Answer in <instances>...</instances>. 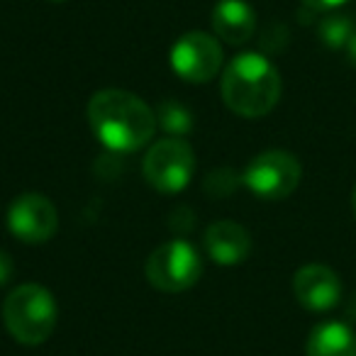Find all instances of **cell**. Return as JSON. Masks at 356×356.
I'll use <instances>...</instances> for the list:
<instances>
[{"mask_svg":"<svg viewBox=\"0 0 356 356\" xmlns=\"http://www.w3.org/2000/svg\"><path fill=\"white\" fill-rule=\"evenodd\" d=\"M281 76L261 54H239L222 74V100L242 118H264L281 100Z\"/></svg>","mask_w":356,"mask_h":356,"instance_id":"obj_2","label":"cell"},{"mask_svg":"<svg viewBox=\"0 0 356 356\" xmlns=\"http://www.w3.org/2000/svg\"><path fill=\"white\" fill-rule=\"evenodd\" d=\"M351 210H354V215H356V188H354V193H351Z\"/></svg>","mask_w":356,"mask_h":356,"instance_id":"obj_18","label":"cell"},{"mask_svg":"<svg viewBox=\"0 0 356 356\" xmlns=\"http://www.w3.org/2000/svg\"><path fill=\"white\" fill-rule=\"evenodd\" d=\"M307 356H356V337L344 322H322L307 337Z\"/></svg>","mask_w":356,"mask_h":356,"instance_id":"obj_12","label":"cell"},{"mask_svg":"<svg viewBox=\"0 0 356 356\" xmlns=\"http://www.w3.org/2000/svg\"><path fill=\"white\" fill-rule=\"evenodd\" d=\"M302 176L300 161L293 154L271 149L249 161L244 168L242 181L257 198L261 200H283L298 188Z\"/></svg>","mask_w":356,"mask_h":356,"instance_id":"obj_6","label":"cell"},{"mask_svg":"<svg viewBox=\"0 0 356 356\" xmlns=\"http://www.w3.org/2000/svg\"><path fill=\"white\" fill-rule=\"evenodd\" d=\"M3 320L17 341L27 346L42 344L56 327L54 296L40 283H22L3 302Z\"/></svg>","mask_w":356,"mask_h":356,"instance_id":"obj_3","label":"cell"},{"mask_svg":"<svg viewBox=\"0 0 356 356\" xmlns=\"http://www.w3.org/2000/svg\"><path fill=\"white\" fill-rule=\"evenodd\" d=\"M356 27L351 25V20L346 15H334L327 17V20L320 22V40L325 42L330 49H339V47H346V42L351 40Z\"/></svg>","mask_w":356,"mask_h":356,"instance_id":"obj_13","label":"cell"},{"mask_svg":"<svg viewBox=\"0 0 356 356\" xmlns=\"http://www.w3.org/2000/svg\"><path fill=\"white\" fill-rule=\"evenodd\" d=\"M88 122L105 147L127 154L147 147L156 129V115L139 95L120 88H105L90 98Z\"/></svg>","mask_w":356,"mask_h":356,"instance_id":"obj_1","label":"cell"},{"mask_svg":"<svg viewBox=\"0 0 356 356\" xmlns=\"http://www.w3.org/2000/svg\"><path fill=\"white\" fill-rule=\"evenodd\" d=\"M10 276H13V259L10 254L0 249V286L10 281Z\"/></svg>","mask_w":356,"mask_h":356,"instance_id":"obj_15","label":"cell"},{"mask_svg":"<svg viewBox=\"0 0 356 356\" xmlns=\"http://www.w3.org/2000/svg\"><path fill=\"white\" fill-rule=\"evenodd\" d=\"M147 281L161 293H184L198 283L203 276L200 254L184 239L161 244L147 259Z\"/></svg>","mask_w":356,"mask_h":356,"instance_id":"obj_4","label":"cell"},{"mask_svg":"<svg viewBox=\"0 0 356 356\" xmlns=\"http://www.w3.org/2000/svg\"><path fill=\"white\" fill-rule=\"evenodd\" d=\"M171 69L188 83H208L222 69V47L208 32H188L171 47Z\"/></svg>","mask_w":356,"mask_h":356,"instance_id":"obj_7","label":"cell"},{"mask_svg":"<svg viewBox=\"0 0 356 356\" xmlns=\"http://www.w3.org/2000/svg\"><path fill=\"white\" fill-rule=\"evenodd\" d=\"M8 227L20 242H49L59 227V213L54 203L42 193H22L8 210Z\"/></svg>","mask_w":356,"mask_h":356,"instance_id":"obj_8","label":"cell"},{"mask_svg":"<svg viewBox=\"0 0 356 356\" xmlns=\"http://www.w3.org/2000/svg\"><path fill=\"white\" fill-rule=\"evenodd\" d=\"M147 184L159 193H178L188 186L195 171V154L188 142L178 137L159 139L142 163Z\"/></svg>","mask_w":356,"mask_h":356,"instance_id":"obj_5","label":"cell"},{"mask_svg":"<svg viewBox=\"0 0 356 356\" xmlns=\"http://www.w3.org/2000/svg\"><path fill=\"white\" fill-rule=\"evenodd\" d=\"M346 56H349L351 66L356 69V30H354V35H351V40L346 42Z\"/></svg>","mask_w":356,"mask_h":356,"instance_id":"obj_17","label":"cell"},{"mask_svg":"<svg viewBox=\"0 0 356 356\" xmlns=\"http://www.w3.org/2000/svg\"><path fill=\"white\" fill-rule=\"evenodd\" d=\"M205 249L210 259L222 266H237L252 252V237L239 222L232 220H220L213 222L205 232Z\"/></svg>","mask_w":356,"mask_h":356,"instance_id":"obj_10","label":"cell"},{"mask_svg":"<svg viewBox=\"0 0 356 356\" xmlns=\"http://www.w3.org/2000/svg\"><path fill=\"white\" fill-rule=\"evenodd\" d=\"M156 120L161 122V127L166 129V132H173V134H184L193 127V118H191V113L184 108V105L173 103V100H166V103L159 105Z\"/></svg>","mask_w":356,"mask_h":356,"instance_id":"obj_14","label":"cell"},{"mask_svg":"<svg viewBox=\"0 0 356 356\" xmlns=\"http://www.w3.org/2000/svg\"><path fill=\"white\" fill-rule=\"evenodd\" d=\"M56 3H64V0H56Z\"/></svg>","mask_w":356,"mask_h":356,"instance_id":"obj_19","label":"cell"},{"mask_svg":"<svg viewBox=\"0 0 356 356\" xmlns=\"http://www.w3.org/2000/svg\"><path fill=\"white\" fill-rule=\"evenodd\" d=\"M210 20L215 35L227 44H244L257 30V13L247 0H220Z\"/></svg>","mask_w":356,"mask_h":356,"instance_id":"obj_11","label":"cell"},{"mask_svg":"<svg viewBox=\"0 0 356 356\" xmlns=\"http://www.w3.org/2000/svg\"><path fill=\"white\" fill-rule=\"evenodd\" d=\"M293 293L305 310L327 312L339 302L341 281L330 266L322 264H307L293 278Z\"/></svg>","mask_w":356,"mask_h":356,"instance_id":"obj_9","label":"cell"},{"mask_svg":"<svg viewBox=\"0 0 356 356\" xmlns=\"http://www.w3.org/2000/svg\"><path fill=\"white\" fill-rule=\"evenodd\" d=\"M302 3H307L315 10H332V8H339L346 0H302Z\"/></svg>","mask_w":356,"mask_h":356,"instance_id":"obj_16","label":"cell"}]
</instances>
